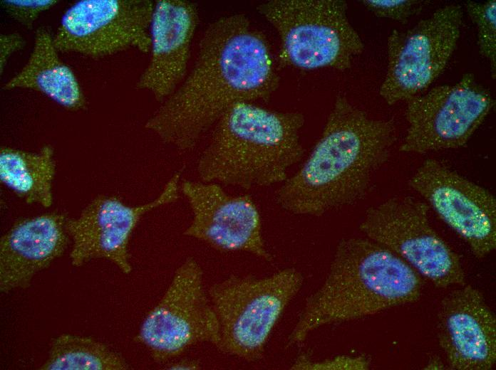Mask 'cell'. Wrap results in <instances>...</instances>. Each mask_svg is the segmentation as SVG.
<instances>
[{
    "mask_svg": "<svg viewBox=\"0 0 496 370\" xmlns=\"http://www.w3.org/2000/svg\"><path fill=\"white\" fill-rule=\"evenodd\" d=\"M279 82L269 44L249 18L222 16L209 24L191 71L145 127L177 149L190 150L229 107L267 99Z\"/></svg>",
    "mask_w": 496,
    "mask_h": 370,
    "instance_id": "obj_1",
    "label": "cell"
},
{
    "mask_svg": "<svg viewBox=\"0 0 496 370\" xmlns=\"http://www.w3.org/2000/svg\"><path fill=\"white\" fill-rule=\"evenodd\" d=\"M396 140L393 120L373 118L337 96L309 157L277 190V204L309 216L355 204L370 191Z\"/></svg>",
    "mask_w": 496,
    "mask_h": 370,
    "instance_id": "obj_2",
    "label": "cell"
},
{
    "mask_svg": "<svg viewBox=\"0 0 496 370\" xmlns=\"http://www.w3.org/2000/svg\"><path fill=\"white\" fill-rule=\"evenodd\" d=\"M422 277L405 261L368 238L337 244L321 286L306 300L286 341L299 345L316 329L418 301Z\"/></svg>",
    "mask_w": 496,
    "mask_h": 370,
    "instance_id": "obj_3",
    "label": "cell"
},
{
    "mask_svg": "<svg viewBox=\"0 0 496 370\" xmlns=\"http://www.w3.org/2000/svg\"><path fill=\"white\" fill-rule=\"evenodd\" d=\"M304 116L252 102L229 107L212 127L197 162L205 182L244 189L282 184L304 149L301 131Z\"/></svg>",
    "mask_w": 496,
    "mask_h": 370,
    "instance_id": "obj_4",
    "label": "cell"
},
{
    "mask_svg": "<svg viewBox=\"0 0 496 370\" xmlns=\"http://www.w3.org/2000/svg\"><path fill=\"white\" fill-rule=\"evenodd\" d=\"M301 271L287 268L264 277L232 275L207 290L218 322L223 354L260 359L273 329L304 284Z\"/></svg>",
    "mask_w": 496,
    "mask_h": 370,
    "instance_id": "obj_5",
    "label": "cell"
},
{
    "mask_svg": "<svg viewBox=\"0 0 496 370\" xmlns=\"http://www.w3.org/2000/svg\"><path fill=\"white\" fill-rule=\"evenodd\" d=\"M341 0H269L258 12L275 28L282 58L306 70L343 71L364 51V44Z\"/></svg>",
    "mask_w": 496,
    "mask_h": 370,
    "instance_id": "obj_6",
    "label": "cell"
},
{
    "mask_svg": "<svg viewBox=\"0 0 496 370\" xmlns=\"http://www.w3.org/2000/svg\"><path fill=\"white\" fill-rule=\"evenodd\" d=\"M428 211L426 203L411 196H393L368 208L359 228L435 287L463 285L460 258L433 228Z\"/></svg>",
    "mask_w": 496,
    "mask_h": 370,
    "instance_id": "obj_7",
    "label": "cell"
},
{
    "mask_svg": "<svg viewBox=\"0 0 496 370\" xmlns=\"http://www.w3.org/2000/svg\"><path fill=\"white\" fill-rule=\"evenodd\" d=\"M136 340L153 359L164 362L199 343H219L218 322L203 272L198 262L187 258L176 269L163 295L144 319Z\"/></svg>",
    "mask_w": 496,
    "mask_h": 370,
    "instance_id": "obj_8",
    "label": "cell"
},
{
    "mask_svg": "<svg viewBox=\"0 0 496 370\" xmlns=\"http://www.w3.org/2000/svg\"><path fill=\"white\" fill-rule=\"evenodd\" d=\"M463 11L451 4L413 27L394 29L387 41L388 64L379 95L389 105L427 89L444 71L461 33Z\"/></svg>",
    "mask_w": 496,
    "mask_h": 370,
    "instance_id": "obj_9",
    "label": "cell"
},
{
    "mask_svg": "<svg viewBox=\"0 0 496 370\" xmlns=\"http://www.w3.org/2000/svg\"><path fill=\"white\" fill-rule=\"evenodd\" d=\"M406 102L408 127L400 150L416 154L463 147L495 105L490 91L470 73Z\"/></svg>",
    "mask_w": 496,
    "mask_h": 370,
    "instance_id": "obj_10",
    "label": "cell"
},
{
    "mask_svg": "<svg viewBox=\"0 0 496 370\" xmlns=\"http://www.w3.org/2000/svg\"><path fill=\"white\" fill-rule=\"evenodd\" d=\"M150 0H81L63 14L53 36L59 52L92 58L128 49L150 53Z\"/></svg>",
    "mask_w": 496,
    "mask_h": 370,
    "instance_id": "obj_11",
    "label": "cell"
},
{
    "mask_svg": "<svg viewBox=\"0 0 496 370\" xmlns=\"http://www.w3.org/2000/svg\"><path fill=\"white\" fill-rule=\"evenodd\" d=\"M408 183L477 258L495 249L496 200L488 190L434 159L424 161Z\"/></svg>",
    "mask_w": 496,
    "mask_h": 370,
    "instance_id": "obj_12",
    "label": "cell"
},
{
    "mask_svg": "<svg viewBox=\"0 0 496 370\" xmlns=\"http://www.w3.org/2000/svg\"><path fill=\"white\" fill-rule=\"evenodd\" d=\"M180 191L179 180L170 178L156 198L143 204L128 206L110 196L93 199L78 217L67 220L72 265L103 259L129 274L132 266L128 245L137 224L145 213L176 201Z\"/></svg>",
    "mask_w": 496,
    "mask_h": 370,
    "instance_id": "obj_13",
    "label": "cell"
},
{
    "mask_svg": "<svg viewBox=\"0 0 496 370\" xmlns=\"http://www.w3.org/2000/svg\"><path fill=\"white\" fill-rule=\"evenodd\" d=\"M180 189L192 211L184 236L219 251L244 252L272 260L259 211L250 196L228 194L215 182L185 180Z\"/></svg>",
    "mask_w": 496,
    "mask_h": 370,
    "instance_id": "obj_14",
    "label": "cell"
},
{
    "mask_svg": "<svg viewBox=\"0 0 496 370\" xmlns=\"http://www.w3.org/2000/svg\"><path fill=\"white\" fill-rule=\"evenodd\" d=\"M437 330L448 366L490 370L496 363V319L481 291L464 284L440 301Z\"/></svg>",
    "mask_w": 496,
    "mask_h": 370,
    "instance_id": "obj_15",
    "label": "cell"
},
{
    "mask_svg": "<svg viewBox=\"0 0 496 370\" xmlns=\"http://www.w3.org/2000/svg\"><path fill=\"white\" fill-rule=\"evenodd\" d=\"M199 22L195 4L187 0H157L150 28L149 62L136 88L160 102L171 95L186 75L191 46Z\"/></svg>",
    "mask_w": 496,
    "mask_h": 370,
    "instance_id": "obj_16",
    "label": "cell"
},
{
    "mask_svg": "<svg viewBox=\"0 0 496 370\" xmlns=\"http://www.w3.org/2000/svg\"><path fill=\"white\" fill-rule=\"evenodd\" d=\"M67 216L51 212L21 220L0 240V290L28 287L61 257L70 240Z\"/></svg>",
    "mask_w": 496,
    "mask_h": 370,
    "instance_id": "obj_17",
    "label": "cell"
},
{
    "mask_svg": "<svg viewBox=\"0 0 496 370\" xmlns=\"http://www.w3.org/2000/svg\"><path fill=\"white\" fill-rule=\"evenodd\" d=\"M58 52L49 29L39 27L26 63L2 89L31 90L69 110L84 109L86 99L79 83L72 70L61 60Z\"/></svg>",
    "mask_w": 496,
    "mask_h": 370,
    "instance_id": "obj_18",
    "label": "cell"
},
{
    "mask_svg": "<svg viewBox=\"0 0 496 370\" xmlns=\"http://www.w3.org/2000/svg\"><path fill=\"white\" fill-rule=\"evenodd\" d=\"M56 170L50 144L37 152L4 147L0 150V181L26 204L45 208L53 204Z\"/></svg>",
    "mask_w": 496,
    "mask_h": 370,
    "instance_id": "obj_19",
    "label": "cell"
},
{
    "mask_svg": "<svg viewBox=\"0 0 496 370\" xmlns=\"http://www.w3.org/2000/svg\"><path fill=\"white\" fill-rule=\"evenodd\" d=\"M43 370H125L130 366L105 343L92 337L62 334L50 343Z\"/></svg>",
    "mask_w": 496,
    "mask_h": 370,
    "instance_id": "obj_20",
    "label": "cell"
},
{
    "mask_svg": "<svg viewBox=\"0 0 496 370\" xmlns=\"http://www.w3.org/2000/svg\"><path fill=\"white\" fill-rule=\"evenodd\" d=\"M465 9L477 30V41L481 56L490 63L492 77L496 75V1H469Z\"/></svg>",
    "mask_w": 496,
    "mask_h": 370,
    "instance_id": "obj_21",
    "label": "cell"
},
{
    "mask_svg": "<svg viewBox=\"0 0 496 370\" xmlns=\"http://www.w3.org/2000/svg\"><path fill=\"white\" fill-rule=\"evenodd\" d=\"M371 360L363 355H338L334 357L314 360L307 354L296 356L290 366L293 370H366Z\"/></svg>",
    "mask_w": 496,
    "mask_h": 370,
    "instance_id": "obj_22",
    "label": "cell"
},
{
    "mask_svg": "<svg viewBox=\"0 0 496 370\" xmlns=\"http://www.w3.org/2000/svg\"><path fill=\"white\" fill-rule=\"evenodd\" d=\"M426 1L422 0H363L362 4L375 16L406 23L410 17L420 13Z\"/></svg>",
    "mask_w": 496,
    "mask_h": 370,
    "instance_id": "obj_23",
    "label": "cell"
},
{
    "mask_svg": "<svg viewBox=\"0 0 496 370\" xmlns=\"http://www.w3.org/2000/svg\"><path fill=\"white\" fill-rule=\"evenodd\" d=\"M58 2L57 0H4L2 4L11 18L31 28L41 14Z\"/></svg>",
    "mask_w": 496,
    "mask_h": 370,
    "instance_id": "obj_24",
    "label": "cell"
},
{
    "mask_svg": "<svg viewBox=\"0 0 496 370\" xmlns=\"http://www.w3.org/2000/svg\"><path fill=\"white\" fill-rule=\"evenodd\" d=\"M25 45L24 38L18 33H1L0 35V73L4 70L10 57L21 50Z\"/></svg>",
    "mask_w": 496,
    "mask_h": 370,
    "instance_id": "obj_25",
    "label": "cell"
},
{
    "mask_svg": "<svg viewBox=\"0 0 496 370\" xmlns=\"http://www.w3.org/2000/svg\"><path fill=\"white\" fill-rule=\"evenodd\" d=\"M169 369H199L202 367L198 361L192 359H183L172 362L167 366Z\"/></svg>",
    "mask_w": 496,
    "mask_h": 370,
    "instance_id": "obj_26",
    "label": "cell"
}]
</instances>
